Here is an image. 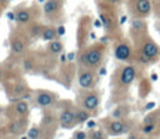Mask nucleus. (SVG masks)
<instances>
[{"label":"nucleus","instance_id":"nucleus-22","mask_svg":"<svg viewBox=\"0 0 160 139\" xmlns=\"http://www.w3.org/2000/svg\"><path fill=\"white\" fill-rule=\"evenodd\" d=\"M56 121V118L52 114H45L44 119H42V125L49 126V125H54V123Z\"/></svg>","mask_w":160,"mask_h":139},{"label":"nucleus","instance_id":"nucleus-16","mask_svg":"<svg viewBox=\"0 0 160 139\" xmlns=\"http://www.w3.org/2000/svg\"><path fill=\"white\" fill-rule=\"evenodd\" d=\"M75 118H76V123H85L89 118H90V111L85 110L84 108H79L75 110Z\"/></svg>","mask_w":160,"mask_h":139},{"label":"nucleus","instance_id":"nucleus-10","mask_svg":"<svg viewBox=\"0 0 160 139\" xmlns=\"http://www.w3.org/2000/svg\"><path fill=\"white\" fill-rule=\"evenodd\" d=\"M59 121L62 128H72L74 124H76V118H75V110L70 108H65L60 111L59 115Z\"/></svg>","mask_w":160,"mask_h":139},{"label":"nucleus","instance_id":"nucleus-19","mask_svg":"<svg viewBox=\"0 0 160 139\" xmlns=\"http://www.w3.org/2000/svg\"><path fill=\"white\" fill-rule=\"evenodd\" d=\"M41 35H42V39L45 40V41H54L55 40V38L58 36V34H56V30L54 29V28H46V29H44V31L41 33Z\"/></svg>","mask_w":160,"mask_h":139},{"label":"nucleus","instance_id":"nucleus-11","mask_svg":"<svg viewBox=\"0 0 160 139\" xmlns=\"http://www.w3.org/2000/svg\"><path fill=\"white\" fill-rule=\"evenodd\" d=\"M146 29H148L146 23H145L142 19L136 18V19H134V20L131 21V31L136 35V38H138L139 40H141L144 36L148 35ZM135 35H134V36H135Z\"/></svg>","mask_w":160,"mask_h":139},{"label":"nucleus","instance_id":"nucleus-26","mask_svg":"<svg viewBox=\"0 0 160 139\" xmlns=\"http://www.w3.org/2000/svg\"><path fill=\"white\" fill-rule=\"evenodd\" d=\"M72 139H89V135L82 130H78V131L74 133Z\"/></svg>","mask_w":160,"mask_h":139},{"label":"nucleus","instance_id":"nucleus-12","mask_svg":"<svg viewBox=\"0 0 160 139\" xmlns=\"http://www.w3.org/2000/svg\"><path fill=\"white\" fill-rule=\"evenodd\" d=\"M61 0H46L42 5V11L46 16H52L61 9Z\"/></svg>","mask_w":160,"mask_h":139},{"label":"nucleus","instance_id":"nucleus-7","mask_svg":"<svg viewBox=\"0 0 160 139\" xmlns=\"http://www.w3.org/2000/svg\"><path fill=\"white\" fill-rule=\"evenodd\" d=\"M100 104V98L96 91H89L85 94L82 101H81V108H84L88 111H95L99 108Z\"/></svg>","mask_w":160,"mask_h":139},{"label":"nucleus","instance_id":"nucleus-20","mask_svg":"<svg viewBox=\"0 0 160 139\" xmlns=\"http://www.w3.org/2000/svg\"><path fill=\"white\" fill-rule=\"evenodd\" d=\"M64 49V45L61 41H58V40H54L49 44V50L52 53V54H60Z\"/></svg>","mask_w":160,"mask_h":139},{"label":"nucleus","instance_id":"nucleus-15","mask_svg":"<svg viewBox=\"0 0 160 139\" xmlns=\"http://www.w3.org/2000/svg\"><path fill=\"white\" fill-rule=\"evenodd\" d=\"M160 119V111H151L148 115H145L142 120V125H158Z\"/></svg>","mask_w":160,"mask_h":139},{"label":"nucleus","instance_id":"nucleus-28","mask_svg":"<svg viewBox=\"0 0 160 139\" xmlns=\"http://www.w3.org/2000/svg\"><path fill=\"white\" fill-rule=\"evenodd\" d=\"M24 69L25 70H31L32 69V63L30 60H25L24 61Z\"/></svg>","mask_w":160,"mask_h":139},{"label":"nucleus","instance_id":"nucleus-18","mask_svg":"<svg viewBox=\"0 0 160 139\" xmlns=\"http://www.w3.org/2000/svg\"><path fill=\"white\" fill-rule=\"evenodd\" d=\"M14 109H15V113L19 114L20 116H24L28 114L29 111V105L26 101H18L15 105H14Z\"/></svg>","mask_w":160,"mask_h":139},{"label":"nucleus","instance_id":"nucleus-3","mask_svg":"<svg viewBox=\"0 0 160 139\" xmlns=\"http://www.w3.org/2000/svg\"><path fill=\"white\" fill-rule=\"evenodd\" d=\"M131 10L139 19L148 18L151 14V0H131Z\"/></svg>","mask_w":160,"mask_h":139},{"label":"nucleus","instance_id":"nucleus-25","mask_svg":"<svg viewBox=\"0 0 160 139\" xmlns=\"http://www.w3.org/2000/svg\"><path fill=\"white\" fill-rule=\"evenodd\" d=\"M89 139H106V136L104 135L102 131H100V130H95V131H91V133H90Z\"/></svg>","mask_w":160,"mask_h":139},{"label":"nucleus","instance_id":"nucleus-29","mask_svg":"<svg viewBox=\"0 0 160 139\" xmlns=\"http://www.w3.org/2000/svg\"><path fill=\"white\" fill-rule=\"evenodd\" d=\"M126 139H140V135L136 134V133H130V134L128 135Z\"/></svg>","mask_w":160,"mask_h":139},{"label":"nucleus","instance_id":"nucleus-5","mask_svg":"<svg viewBox=\"0 0 160 139\" xmlns=\"http://www.w3.org/2000/svg\"><path fill=\"white\" fill-rule=\"evenodd\" d=\"M136 79V69L132 65H125L120 70L119 74V84L120 86H129L132 84V81Z\"/></svg>","mask_w":160,"mask_h":139},{"label":"nucleus","instance_id":"nucleus-14","mask_svg":"<svg viewBox=\"0 0 160 139\" xmlns=\"http://www.w3.org/2000/svg\"><path fill=\"white\" fill-rule=\"evenodd\" d=\"M128 114H129V106L128 105H119L116 109H114L111 116H112V119L122 120L128 116Z\"/></svg>","mask_w":160,"mask_h":139},{"label":"nucleus","instance_id":"nucleus-1","mask_svg":"<svg viewBox=\"0 0 160 139\" xmlns=\"http://www.w3.org/2000/svg\"><path fill=\"white\" fill-rule=\"evenodd\" d=\"M160 55V48L149 34L139 40V55L138 59L141 63H150Z\"/></svg>","mask_w":160,"mask_h":139},{"label":"nucleus","instance_id":"nucleus-8","mask_svg":"<svg viewBox=\"0 0 160 139\" xmlns=\"http://www.w3.org/2000/svg\"><path fill=\"white\" fill-rule=\"evenodd\" d=\"M56 101V95L51 91H46V90H41L36 94L35 98V103L40 108H48L51 106Z\"/></svg>","mask_w":160,"mask_h":139},{"label":"nucleus","instance_id":"nucleus-4","mask_svg":"<svg viewBox=\"0 0 160 139\" xmlns=\"http://www.w3.org/2000/svg\"><path fill=\"white\" fill-rule=\"evenodd\" d=\"M114 56L119 61H129L132 58V50L129 43L126 41H120L115 45L114 48Z\"/></svg>","mask_w":160,"mask_h":139},{"label":"nucleus","instance_id":"nucleus-32","mask_svg":"<svg viewBox=\"0 0 160 139\" xmlns=\"http://www.w3.org/2000/svg\"><path fill=\"white\" fill-rule=\"evenodd\" d=\"M1 76H2V70L0 69V79H1Z\"/></svg>","mask_w":160,"mask_h":139},{"label":"nucleus","instance_id":"nucleus-31","mask_svg":"<svg viewBox=\"0 0 160 139\" xmlns=\"http://www.w3.org/2000/svg\"><path fill=\"white\" fill-rule=\"evenodd\" d=\"M9 3V0H0V5L1 6H4V5H6Z\"/></svg>","mask_w":160,"mask_h":139},{"label":"nucleus","instance_id":"nucleus-24","mask_svg":"<svg viewBox=\"0 0 160 139\" xmlns=\"http://www.w3.org/2000/svg\"><path fill=\"white\" fill-rule=\"evenodd\" d=\"M25 91H26V85H24V84H16L14 86V94L16 96H20V95L25 94Z\"/></svg>","mask_w":160,"mask_h":139},{"label":"nucleus","instance_id":"nucleus-9","mask_svg":"<svg viewBox=\"0 0 160 139\" xmlns=\"http://www.w3.org/2000/svg\"><path fill=\"white\" fill-rule=\"evenodd\" d=\"M79 86L82 89H92L95 85V74L91 70H82L78 76Z\"/></svg>","mask_w":160,"mask_h":139},{"label":"nucleus","instance_id":"nucleus-23","mask_svg":"<svg viewBox=\"0 0 160 139\" xmlns=\"http://www.w3.org/2000/svg\"><path fill=\"white\" fill-rule=\"evenodd\" d=\"M39 136H40V130H39L38 126H32V128L29 129V131H28V138L29 139H38Z\"/></svg>","mask_w":160,"mask_h":139},{"label":"nucleus","instance_id":"nucleus-17","mask_svg":"<svg viewBox=\"0 0 160 139\" xmlns=\"http://www.w3.org/2000/svg\"><path fill=\"white\" fill-rule=\"evenodd\" d=\"M11 50L15 54H21L25 50V43L21 39H14L11 41Z\"/></svg>","mask_w":160,"mask_h":139},{"label":"nucleus","instance_id":"nucleus-27","mask_svg":"<svg viewBox=\"0 0 160 139\" xmlns=\"http://www.w3.org/2000/svg\"><path fill=\"white\" fill-rule=\"evenodd\" d=\"M156 126H158V125H142L141 131H142V133H145V134H149V133L154 131V130L156 129Z\"/></svg>","mask_w":160,"mask_h":139},{"label":"nucleus","instance_id":"nucleus-6","mask_svg":"<svg viewBox=\"0 0 160 139\" xmlns=\"http://www.w3.org/2000/svg\"><path fill=\"white\" fill-rule=\"evenodd\" d=\"M129 130H130V125H129V121L125 119H122V120L112 119L108 124V131L111 135H121V134L128 133Z\"/></svg>","mask_w":160,"mask_h":139},{"label":"nucleus","instance_id":"nucleus-2","mask_svg":"<svg viewBox=\"0 0 160 139\" xmlns=\"http://www.w3.org/2000/svg\"><path fill=\"white\" fill-rule=\"evenodd\" d=\"M104 56L102 46H92L82 54V63L89 68H96Z\"/></svg>","mask_w":160,"mask_h":139},{"label":"nucleus","instance_id":"nucleus-30","mask_svg":"<svg viewBox=\"0 0 160 139\" xmlns=\"http://www.w3.org/2000/svg\"><path fill=\"white\" fill-rule=\"evenodd\" d=\"M108 3L111 4V5H118V4L121 3V0H108Z\"/></svg>","mask_w":160,"mask_h":139},{"label":"nucleus","instance_id":"nucleus-21","mask_svg":"<svg viewBox=\"0 0 160 139\" xmlns=\"http://www.w3.org/2000/svg\"><path fill=\"white\" fill-rule=\"evenodd\" d=\"M100 18H101V21H102V24H104V26L106 28V29H111L112 26H114V23H112V19L108 15V14H100Z\"/></svg>","mask_w":160,"mask_h":139},{"label":"nucleus","instance_id":"nucleus-13","mask_svg":"<svg viewBox=\"0 0 160 139\" xmlns=\"http://www.w3.org/2000/svg\"><path fill=\"white\" fill-rule=\"evenodd\" d=\"M32 18V13L30 9H20L15 13V20L19 24H26L31 20Z\"/></svg>","mask_w":160,"mask_h":139}]
</instances>
